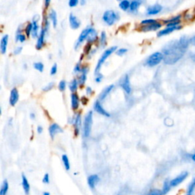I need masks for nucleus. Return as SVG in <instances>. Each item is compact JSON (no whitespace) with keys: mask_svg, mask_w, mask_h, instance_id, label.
I'll return each instance as SVG.
<instances>
[{"mask_svg":"<svg viewBox=\"0 0 195 195\" xmlns=\"http://www.w3.org/2000/svg\"><path fill=\"white\" fill-rule=\"evenodd\" d=\"M190 44L188 37H182L178 41L168 44L163 49V60L166 64L172 65L177 63L183 57Z\"/></svg>","mask_w":195,"mask_h":195,"instance_id":"nucleus-1","label":"nucleus"},{"mask_svg":"<svg viewBox=\"0 0 195 195\" xmlns=\"http://www.w3.org/2000/svg\"><path fill=\"white\" fill-rule=\"evenodd\" d=\"M93 122V113L92 111H89L86 114L83 121V134L84 137H89L91 133Z\"/></svg>","mask_w":195,"mask_h":195,"instance_id":"nucleus-2","label":"nucleus"},{"mask_svg":"<svg viewBox=\"0 0 195 195\" xmlns=\"http://www.w3.org/2000/svg\"><path fill=\"white\" fill-rule=\"evenodd\" d=\"M117 47L114 46L111 47H109V48L104 51V53H102V55L101 56V57L99 58L98 61V63H97L96 65V68L95 69V75L99 73V71H100V69H101L102 65L104 64V63L105 62V60H107L114 52H115V51H117Z\"/></svg>","mask_w":195,"mask_h":195,"instance_id":"nucleus-3","label":"nucleus"},{"mask_svg":"<svg viewBox=\"0 0 195 195\" xmlns=\"http://www.w3.org/2000/svg\"><path fill=\"white\" fill-rule=\"evenodd\" d=\"M103 21L105 22L108 25H114L115 22L118 21L120 19L119 15L117 12L113 10H108L104 12L102 16Z\"/></svg>","mask_w":195,"mask_h":195,"instance_id":"nucleus-4","label":"nucleus"},{"mask_svg":"<svg viewBox=\"0 0 195 195\" xmlns=\"http://www.w3.org/2000/svg\"><path fill=\"white\" fill-rule=\"evenodd\" d=\"M163 60V54L161 52H156L149 56L146 60V64L149 67H154L158 65Z\"/></svg>","mask_w":195,"mask_h":195,"instance_id":"nucleus-5","label":"nucleus"},{"mask_svg":"<svg viewBox=\"0 0 195 195\" xmlns=\"http://www.w3.org/2000/svg\"><path fill=\"white\" fill-rule=\"evenodd\" d=\"M70 124L73 125L74 127V134L75 136H79L80 133L81 128H82V124H83V120H82V116L80 113H77L73 117H72L70 121Z\"/></svg>","mask_w":195,"mask_h":195,"instance_id":"nucleus-6","label":"nucleus"},{"mask_svg":"<svg viewBox=\"0 0 195 195\" xmlns=\"http://www.w3.org/2000/svg\"><path fill=\"white\" fill-rule=\"evenodd\" d=\"M49 29H50V28L44 27V26H42L41 28L40 34L39 35H38V37H37V42H36V45H35L37 50H41V49L44 47V44H45V38H46L47 34L48 33Z\"/></svg>","mask_w":195,"mask_h":195,"instance_id":"nucleus-7","label":"nucleus"},{"mask_svg":"<svg viewBox=\"0 0 195 195\" xmlns=\"http://www.w3.org/2000/svg\"><path fill=\"white\" fill-rule=\"evenodd\" d=\"M39 20H40V17L39 15H35L33 17L32 19V31H31V37L33 38H37L38 37V35L40 34V31H41V28H40L39 25Z\"/></svg>","mask_w":195,"mask_h":195,"instance_id":"nucleus-8","label":"nucleus"},{"mask_svg":"<svg viewBox=\"0 0 195 195\" xmlns=\"http://www.w3.org/2000/svg\"><path fill=\"white\" fill-rule=\"evenodd\" d=\"M92 27H88V28H85V29L81 32V34L79 35V36L78 39L76 41V44H75V48L78 49L79 47L83 44V42L87 40V37L88 36H89V33L90 31H91V30H92Z\"/></svg>","mask_w":195,"mask_h":195,"instance_id":"nucleus-9","label":"nucleus"},{"mask_svg":"<svg viewBox=\"0 0 195 195\" xmlns=\"http://www.w3.org/2000/svg\"><path fill=\"white\" fill-rule=\"evenodd\" d=\"M162 26V23L158 21V20L152 24L148 25H140V30L141 31L144 32H148V31H156L159 30Z\"/></svg>","mask_w":195,"mask_h":195,"instance_id":"nucleus-10","label":"nucleus"},{"mask_svg":"<svg viewBox=\"0 0 195 195\" xmlns=\"http://www.w3.org/2000/svg\"><path fill=\"white\" fill-rule=\"evenodd\" d=\"M181 18H182V16L181 15H175V16L165 19L163 21V23L165 24L166 27H174V26L181 25Z\"/></svg>","mask_w":195,"mask_h":195,"instance_id":"nucleus-11","label":"nucleus"},{"mask_svg":"<svg viewBox=\"0 0 195 195\" xmlns=\"http://www.w3.org/2000/svg\"><path fill=\"white\" fill-rule=\"evenodd\" d=\"M188 176V172H182L181 174H179L177 177H175L174 178L170 181V184L171 187H177L180 184H181L184 180H185Z\"/></svg>","mask_w":195,"mask_h":195,"instance_id":"nucleus-12","label":"nucleus"},{"mask_svg":"<svg viewBox=\"0 0 195 195\" xmlns=\"http://www.w3.org/2000/svg\"><path fill=\"white\" fill-rule=\"evenodd\" d=\"M48 131L51 139H53L57 135L58 133H62L63 130V128L59 125V124H57V123H52V124L49 126Z\"/></svg>","mask_w":195,"mask_h":195,"instance_id":"nucleus-13","label":"nucleus"},{"mask_svg":"<svg viewBox=\"0 0 195 195\" xmlns=\"http://www.w3.org/2000/svg\"><path fill=\"white\" fill-rule=\"evenodd\" d=\"M120 87L123 89V90H124L126 93H127V94H130V93L131 86L130 83V78H129L128 75H125V76H124V77L120 79Z\"/></svg>","mask_w":195,"mask_h":195,"instance_id":"nucleus-14","label":"nucleus"},{"mask_svg":"<svg viewBox=\"0 0 195 195\" xmlns=\"http://www.w3.org/2000/svg\"><path fill=\"white\" fill-rule=\"evenodd\" d=\"M19 100V92L17 88H12L10 91L9 104L11 106H15Z\"/></svg>","mask_w":195,"mask_h":195,"instance_id":"nucleus-15","label":"nucleus"},{"mask_svg":"<svg viewBox=\"0 0 195 195\" xmlns=\"http://www.w3.org/2000/svg\"><path fill=\"white\" fill-rule=\"evenodd\" d=\"M88 72H89V68L87 67H85V66H83V68H82V70H81L80 75L79 76L77 80H78L79 85V86H83L85 85V82H86V79H87V74Z\"/></svg>","mask_w":195,"mask_h":195,"instance_id":"nucleus-16","label":"nucleus"},{"mask_svg":"<svg viewBox=\"0 0 195 195\" xmlns=\"http://www.w3.org/2000/svg\"><path fill=\"white\" fill-rule=\"evenodd\" d=\"M182 28L181 25H178V26H174V27H166L164 29H162L157 33V36L158 37H163V36H165V35H168L172 33L173 31H178L179 29H181Z\"/></svg>","mask_w":195,"mask_h":195,"instance_id":"nucleus-17","label":"nucleus"},{"mask_svg":"<svg viewBox=\"0 0 195 195\" xmlns=\"http://www.w3.org/2000/svg\"><path fill=\"white\" fill-rule=\"evenodd\" d=\"M162 10V6L159 4H155V5H150L147 8L146 15H155L158 14Z\"/></svg>","mask_w":195,"mask_h":195,"instance_id":"nucleus-18","label":"nucleus"},{"mask_svg":"<svg viewBox=\"0 0 195 195\" xmlns=\"http://www.w3.org/2000/svg\"><path fill=\"white\" fill-rule=\"evenodd\" d=\"M94 110L96 111L97 113H98L99 114L103 115L105 117H110V114L107 111V110L103 108V106L101 105V101H96L94 103Z\"/></svg>","mask_w":195,"mask_h":195,"instance_id":"nucleus-19","label":"nucleus"},{"mask_svg":"<svg viewBox=\"0 0 195 195\" xmlns=\"http://www.w3.org/2000/svg\"><path fill=\"white\" fill-rule=\"evenodd\" d=\"M80 105V98L77 93L71 94V108L73 110H77Z\"/></svg>","mask_w":195,"mask_h":195,"instance_id":"nucleus-20","label":"nucleus"},{"mask_svg":"<svg viewBox=\"0 0 195 195\" xmlns=\"http://www.w3.org/2000/svg\"><path fill=\"white\" fill-rule=\"evenodd\" d=\"M69 25L73 29H78L81 25L80 21L79 20L77 17L73 15V13L69 15Z\"/></svg>","mask_w":195,"mask_h":195,"instance_id":"nucleus-21","label":"nucleus"},{"mask_svg":"<svg viewBox=\"0 0 195 195\" xmlns=\"http://www.w3.org/2000/svg\"><path fill=\"white\" fill-rule=\"evenodd\" d=\"M99 181H100V178L96 174H91L90 176H89V178L87 179L88 184L92 189L96 187L97 184L99 183Z\"/></svg>","mask_w":195,"mask_h":195,"instance_id":"nucleus-22","label":"nucleus"},{"mask_svg":"<svg viewBox=\"0 0 195 195\" xmlns=\"http://www.w3.org/2000/svg\"><path fill=\"white\" fill-rule=\"evenodd\" d=\"M8 43H9V35H5L0 40V53L3 54L6 53Z\"/></svg>","mask_w":195,"mask_h":195,"instance_id":"nucleus-23","label":"nucleus"},{"mask_svg":"<svg viewBox=\"0 0 195 195\" xmlns=\"http://www.w3.org/2000/svg\"><path fill=\"white\" fill-rule=\"evenodd\" d=\"M98 33H97L96 30L95 29H94V28H92V30H91V31H90L89 35V36H88L87 37V44H93L95 43V42H96L97 41H98Z\"/></svg>","mask_w":195,"mask_h":195,"instance_id":"nucleus-24","label":"nucleus"},{"mask_svg":"<svg viewBox=\"0 0 195 195\" xmlns=\"http://www.w3.org/2000/svg\"><path fill=\"white\" fill-rule=\"evenodd\" d=\"M21 185H22V188H23L25 194L26 195L29 194L31 190L30 184L28 182V178H26V176L24 174L21 175Z\"/></svg>","mask_w":195,"mask_h":195,"instance_id":"nucleus-25","label":"nucleus"},{"mask_svg":"<svg viewBox=\"0 0 195 195\" xmlns=\"http://www.w3.org/2000/svg\"><path fill=\"white\" fill-rule=\"evenodd\" d=\"M114 85H110L109 86H108V87H106L105 89L101 92V94L99 95V101H104V100L107 98V96H108V95L110 94V92L114 89Z\"/></svg>","mask_w":195,"mask_h":195,"instance_id":"nucleus-26","label":"nucleus"},{"mask_svg":"<svg viewBox=\"0 0 195 195\" xmlns=\"http://www.w3.org/2000/svg\"><path fill=\"white\" fill-rule=\"evenodd\" d=\"M49 20H51V22H52V25L54 28H56L57 26V23H58V19H57V14L55 10L51 9L50 12H49L48 15Z\"/></svg>","mask_w":195,"mask_h":195,"instance_id":"nucleus-27","label":"nucleus"},{"mask_svg":"<svg viewBox=\"0 0 195 195\" xmlns=\"http://www.w3.org/2000/svg\"><path fill=\"white\" fill-rule=\"evenodd\" d=\"M79 83L77 79H73V80L69 83V89L72 93H76L79 88Z\"/></svg>","mask_w":195,"mask_h":195,"instance_id":"nucleus-28","label":"nucleus"},{"mask_svg":"<svg viewBox=\"0 0 195 195\" xmlns=\"http://www.w3.org/2000/svg\"><path fill=\"white\" fill-rule=\"evenodd\" d=\"M9 182L5 179L4 180L2 184V186L0 188V195H6L8 193V190H9Z\"/></svg>","mask_w":195,"mask_h":195,"instance_id":"nucleus-29","label":"nucleus"},{"mask_svg":"<svg viewBox=\"0 0 195 195\" xmlns=\"http://www.w3.org/2000/svg\"><path fill=\"white\" fill-rule=\"evenodd\" d=\"M142 3L141 1H139V0H134V1H132L130 3V12H136V10H138L139 7L140 6V4Z\"/></svg>","mask_w":195,"mask_h":195,"instance_id":"nucleus-30","label":"nucleus"},{"mask_svg":"<svg viewBox=\"0 0 195 195\" xmlns=\"http://www.w3.org/2000/svg\"><path fill=\"white\" fill-rule=\"evenodd\" d=\"M171 184H170V181H168V179H166L164 183H163L162 186V192L163 195L167 194L169 192V190H171Z\"/></svg>","mask_w":195,"mask_h":195,"instance_id":"nucleus-31","label":"nucleus"},{"mask_svg":"<svg viewBox=\"0 0 195 195\" xmlns=\"http://www.w3.org/2000/svg\"><path fill=\"white\" fill-rule=\"evenodd\" d=\"M32 23L31 22H28L26 24L25 27L24 28V32L25 35H26V37H30L31 35V31H32Z\"/></svg>","mask_w":195,"mask_h":195,"instance_id":"nucleus-32","label":"nucleus"},{"mask_svg":"<svg viewBox=\"0 0 195 195\" xmlns=\"http://www.w3.org/2000/svg\"><path fill=\"white\" fill-rule=\"evenodd\" d=\"M62 161L66 170L69 171L70 169V162H69V159L68 158V156L66 154H63L62 156Z\"/></svg>","mask_w":195,"mask_h":195,"instance_id":"nucleus-33","label":"nucleus"},{"mask_svg":"<svg viewBox=\"0 0 195 195\" xmlns=\"http://www.w3.org/2000/svg\"><path fill=\"white\" fill-rule=\"evenodd\" d=\"M99 39V43H100V45L101 47L105 46L106 44H107V35L104 31H102L101 33V35L98 37Z\"/></svg>","mask_w":195,"mask_h":195,"instance_id":"nucleus-34","label":"nucleus"},{"mask_svg":"<svg viewBox=\"0 0 195 195\" xmlns=\"http://www.w3.org/2000/svg\"><path fill=\"white\" fill-rule=\"evenodd\" d=\"M130 3L129 1H127V0H123V1H121L119 3V7L122 10L126 11V10H128L130 9Z\"/></svg>","mask_w":195,"mask_h":195,"instance_id":"nucleus-35","label":"nucleus"},{"mask_svg":"<svg viewBox=\"0 0 195 195\" xmlns=\"http://www.w3.org/2000/svg\"><path fill=\"white\" fill-rule=\"evenodd\" d=\"M33 67H34V69L37 70V71L41 72V73H42V72L44 71V63L41 62L34 63H33Z\"/></svg>","mask_w":195,"mask_h":195,"instance_id":"nucleus-36","label":"nucleus"},{"mask_svg":"<svg viewBox=\"0 0 195 195\" xmlns=\"http://www.w3.org/2000/svg\"><path fill=\"white\" fill-rule=\"evenodd\" d=\"M26 35L23 33H21V34H16L15 35V41L16 42H20V43H24V42L26 41Z\"/></svg>","mask_w":195,"mask_h":195,"instance_id":"nucleus-37","label":"nucleus"},{"mask_svg":"<svg viewBox=\"0 0 195 195\" xmlns=\"http://www.w3.org/2000/svg\"><path fill=\"white\" fill-rule=\"evenodd\" d=\"M195 189V177L193 178V180L190 181V183L189 184L188 188V194H192L193 191Z\"/></svg>","mask_w":195,"mask_h":195,"instance_id":"nucleus-38","label":"nucleus"},{"mask_svg":"<svg viewBox=\"0 0 195 195\" xmlns=\"http://www.w3.org/2000/svg\"><path fill=\"white\" fill-rule=\"evenodd\" d=\"M58 89L60 92H64L67 89V82L65 80H61L58 84Z\"/></svg>","mask_w":195,"mask_h":195,"instance_id":"nucleus-39","label":"nucleus"},{"mask_svg":"<svg viewBox=\"0 0 195 195\" xmlns=\"http://www.w3.org/2000/svg\"><path fill=\"white\" fill-rule=\"evenodd\" d=\"M157 20L156 19H145V20H142L140 23V25H150V24H152L154 22H156Z\"/></svg>","mask_w":195,"mask_h":195,"instance_id":"nucleus-40","label":"nucleus"},{"mask_svg":"<svg viewBox=\"0 0 195 195\" xmlns=\"http://www.w3.org/2000/svg\"><path fill=\"white\" fill-rule=\"evenodd\" d=\"M146 195H163L162 192V190H159V189H152L149 191Z\"/></svg>","mask_w":195,"mask_h":195,"instance_id":"nucleus-41","label":"nucleus"},{"mask_svg":"<svg viewBox=\"0 0 195 195\" xmlns=\"http://www.w3.org/2000/svg\"><path fill=\"white\" fill-rule=\"evenodd\" d=\"M82 68H83V65H82L81 62L79 61L78 63H76V65L75 66V67H74V73L76 74L80 73L81 70H82Z\"/></svg>","mask_w":195,"mask_h":195,"instance_id":"nucleus-42","label":"nucleus"},{"mask_svg":"<svg viewBox=\"0 0 195 195\" xmlns=\"http://www.w3.org/2000/svg\"><path fill=\"white\" fill-rule=\"evenodd\" d=\"M53 87H54V83H49L47 85H46L44 88H43V91H44V92H49V91H51Z\"/></svg>","mask_w":195,"mask_h":195,"instance_id":"nucleus-43","label":"nucleus"},{"mask_svg":"<svg viewBox=\"0 0 195 195\" xmlns=\"http://www.w3.org/2000/svg\"><path fill=\"white\" fill-rule=\"evenodd\" d=\"M127 51H128V50L126 48H120L117 49L115 52H116V54H117V56H123L127 52Z\"/></svg>","mask_w":195,"mask_h":195,"instance_id":"nucleus-44","label":"nucleus"},{"mask_svg":"<svg viewBox=\"0 0 195 195\" xmlns=\"http://www.w3.org/2000/svg\"><path fill=\"white\" fill-rule=\"evenodd\" d=\"M57 69H58L57 64L55 63H53V66H52V67H51V76H54V75L57 73Z\"/></svg>","mask_w":195,"mask_h":195,"instance_id":"nucleus-45","label":"nucleus"},{"mask_svg":"<svg viewBox=\"0 0 195 195\" xmlns=\"http://www.w3.org/2000/svg\"><path fill=\"white\" fill-rule=\"evenodd\" d=\"M91 51H92V44H87L85 45V47H84V53H85V54H88V55H89L90 52H91Z\"/></svg>","mask_w":195,"mask_h":195,"instance_id":"nucleus-46","label":"nucleus"},{"mask_svg":"<svg viewBox=\"0 0 195 195\" xmlns=\"http://www.w3.org/2000/svg\"><path fill=\"white\" fill-rule=\"evenodd\" d=\"M42 181H43V183L46 184H48L50 183V175H49L48 173H46L44 174Z\"/></svg>","mask_w":195,"mask_h":195,"instance_id":"nucleus-47","label":"nucleus"},{"mask_svg":"<svg viewBox=\"0 0 195 195\" xmlns=\"http://www.w3.org/2000/svg\"><path fill=\"white\" fill-rule=\"evenodd\" d=\"M21 51H22V47L19 46L14 49L13 53H14L15 55H19V54H20L21 53Z\"/></svg>","mask_w":195,"mask_h":195,"instance_id":"nucleus-48","label":"nucleus"},{"mask_svg":"<svg viewBox=\"0 0 195 195\" xmlns=\"http://www.w3.org/2000/svg\"><path fill=\"white\" fill-rule=\"evenodd\" d=\"M79 4L78 0H69V5L70 7H75Z\"/></svg>","mask_w":195,"mask_h":195,"instance_id":"nucleus-49","label":"nucleus"},{"mask_svg":"<svg viewBox=\"0 0 195 195\" xmlns=\"http://www.w3.org/2000/svg\"><path fill=\"white\" fill-rule=\"evenodd\" d=\"M95 76H95V82H96V83H101V80H102V78H103V76H102L100 73L96 74Z\"/></svg>","mask_w":195,"mask_h":195,"instance_id":"nucleus-50","label":"nucleus"},{"mask_svg":"<svg viewBox=\"0 0 195 195\" xmlns=\"http://www.w3.org/2000/svg\"><path fill=\"white\" fill-rule=\"evenodd\" d=\"M43 131H44V128H43V126H41V125H39V126H37V133H39V134H41V133H43Z\"/></svg>","mask_w":195,"mask_h":195,"instance_id":"nucleus-51","label":"nucleus"},{"mask_svg":"<svg viewBox=\"0 0 195 195\" xmlns=\"http://www.w3.org/2000/svg\"><path fill=\"white\" fill-rule=\"evenodd\" d=\"M22 31H24L23 25H21L19 26V28H18V29H17L16 34H21V33H22Z\"/></svg>","mask_w":195,"mask_h":195,"instance_id":"nucleus-52","label":"nucleus"},{"mask_svg":"<svg viewBox=\"0 0 195 195\" xmlns=\"http://www.w3.org/2000/svg\"><path fill=\"white\" fill-rule=\"evenodd\" d=\"M92 93H93V91H92V88L91 87L86 88V94H87L88 95H91Z\"/></svg>","mask_w":195,"mask_h":195,"instance_id":"nucleus-53","label":"nucleus"},{"mask_svg":"<svg viewBox=\"0 0 195 195\" xmlns=\"http://www.w3.org/2000/svg\"><path fill=\"white\" fill-rule=\"evenodd\" d=\"M44 7L45 9H47L49 7V5L51 4V0H45L44 1Z\"/></svg>","mask_w":195,"mask_h":195,"instance_id":"nucleus-54","label":"nucleus"},{"mask_svg":"<svg viewBox=\"0 0 195 195\" xmlns=\"http://www.w3.org/2000/svg\"><path fill=\"white\" fill-rule=\"evenodd\" d=\"M30 118L31 120H35V118H36V114H35V113H34V112L30 113Z\"/></svg>","mask_w":195,"mask_h":195,"instance_id":"nucleus-55","label":"nucleus"},{"mask_svg":"<svg viewBox=\"0 0 195 195\" xmlns=\"http://www.w3.org/2000/svg\"><path fill=\"white\" fill-rule=\"evenodd\" d=\"M87 101H88V98H86L85 97H83V98H82V102H83V104H86Z\"/></svg>","mask_w":195,"mask_h":195,"instance_id":"nucleus-56","label":"nucleus"},{"mask_svg":"<svg viewBox=\"0 0 195 195\" xmlns=\"http://www.w3.org/2000/svg\"><path fill=\"white\" fill-rule=\"evenodd\" d=\"M190 44H192L195 47V36H194V37L190 39Z\"/></svg>","mask_w":195,"mask_h":195,"instance_id":"nucleus-57","label":"nucleus"},{"mask_svg":"<svg viewBox=\"0 0 195 195\" xmlns=\"http://www.w3.org/2000/svg\"><path fill=\"white\" fill-rule=\"evenodd\" d=\"M191 158H192V160L194 161V162H195V152L192 155V156H191Z\"/></svg>","mask_w":195,"mask_h":195,"instance_id":"nucleus-58","label":"nucleus"},{"mask_svg":"<svg viewBox=\"0 0 195 195\" xmlns=\"http://www.w3.org/2000/svg\"><path fill=\"white\" fill-rule=\"evenodd\" d=\"M80 4L82 5H85V1H84V0H82V1H80Z\"/></svg>","mask_w":195,"mask_h":195,"instance_id":"nucleus-59","label":"nucleus"},{"mask_svg":"<svg viewBox=\"0 0 195 195\" xmlns=\"http://www.w3.org/2000/svg\"><path fill=\"white\" fill-rule=\"evenodd\" d=\"M43 195H51V194L49 192H47V191H45V192L43 193Z\"/></svg>","mask_w":195,"mask_h":195,"instance_id":"nucleus-60","label":"nucleus"},{"mask_svg":"<svg viewBox=\"0 0 195 195\" xmlns=\"http://www.w3.org/2000/svg\"><path fill=\"white\" fill-rule=\"evenodd\" d=\"M2 114V109H1V107H0V115Z\"/></svg>","mask_w":195,"mask_h":195,"instance_id":"nucleus-61","label":"nucleus"},{"mask_svg":"<svg viewBox=\"0 0 195 195\" xmlns=\"http://www.w3.org/2000/svg\"><path fill=\"white\" fill-rule=\"evenodd\" d=\"M187 195H192V194H187Z\"/></svg>","mask_w":195,"mask_h":195,"instance_id":"nucleus-62","label":"nucleus"},{"mask_svg":"<svg viewBox=\"0 0 195 195\" xmlns=\"http://www.w3.org/2000/svg\"><path fill=\"white\" fill-rule=\"evenodd\" d=\"M194 11H195V9H194Z\"/></svg>","mask_w":195,"mask_h":195,"instance_id":"nucleus-63","label":"nucleus"}]
</instances>
